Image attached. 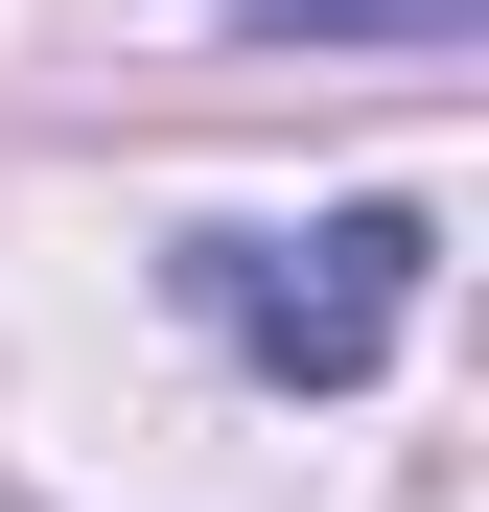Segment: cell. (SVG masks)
<instances>
[{
  "mask_svg": "<svg viewBox=\"0 0 489 512\" xmlns=\"http://www.w3.org/2000/svg\"><path fill=\"white\" fill-rule=\"evenodd\" d=\"M187 303L233 373L280 396H350L396 373V326H420V210H326V233H187Z\"/></svg>",
  "mask_w": 489,
  "mask_h": 512,
  "instance_id": "cell-1",
  "label": "cell"
},
{
  "mask_svg": "<svg viewBox=\"0 0 489 512\" xmlns=\"http://www.w3.org/2000/svg\"><path fill=\"white\" fill-rule=\"evenodd\" d=\"M233 24H303V47H466L489 0H233Z\"/></svg>",
  "mask_w": 489,
  "mask_h": 512,
  "instance_id": "cell-2",
  "label": "cell"
}]
</instances>
